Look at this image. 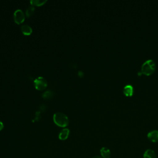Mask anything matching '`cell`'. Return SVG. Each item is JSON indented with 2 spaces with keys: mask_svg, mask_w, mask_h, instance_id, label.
<instances>
[{
  "mask_svg": "<svg viewBox=\"0 0 158 158\" xmlns=\"http://www.w3.org/2000/svg\"><path fill=\"white\" fill-rule=\"evenodd\" d=\"M53 120L57 125L60 127H65L69 124L68 117L62 112L55 113L53 115Z\"/></svg>",
  "mask_w": 158,
  "mask_h": 158,
  "instance_id": "1",
  "label": "cell"
},
{
  "mask_svg": "<svg viewBox=\"0 0 158 158\" xmlns=\"http://www.w3.org/2000/svg\"><path fill=\"white\" fill-rule=\"evenodd\" d=\"M156 69V64L152 59L146 60L141 65V72L146 75H151Z\"/></svg>",
  "mask_w": 158,
  "mask_h": 158,
  "instance_id": "2",
  "label": "cell"
},
{
  "mask_svg": "<svg viewBox=\"0 0 158 158\" xmlns=\"http://www.w3.org/2000/svg\"><path fill=\"white\" fill-rule=\"evenodd\" d=\"M14 21L17 23L20 24L22 23L25 20V14L21 9H17L14 13Z\"/></svg>",
  "mask_w": 158,
  "mask_h": 158,
  "instance_id": "4",
  "label": "cell"
},
{
  "mask_svg": "<svg viewBox=\"0 0 158 158\" xmlns=\"http://www.w3.org/2000/svg\"><path fill=\"white\" fill-rule=\"evenodd\" d=\"M34 11H35V7L31 5L26 10V15L29 17H30L31 15H32L34 13Z\"/></svg>",
  "mask_w": 158,
  "mask_h": 158,
  "instance_id": "12",
  "label": "cell"
},
{
  "mask_svg": "<svg viewBox=\"0 0 158 158\" xmlns=\"http://www.w3.org/2000/svg\"><path fill=\"white\" fill-rule=\"evenodd\" d=\"M123 94L126 96H131L134 92L133 86L131 85H129V84L126 85L123 87Z\"/></svg>",
  "mask_w": 158,
  "mask_h": 158,
  "instance_id": "6",
  "label": "cell"
},
{
  "mask_svg": "<svg viewBox=\"0 0 158 158\" xmlns=\"http://www.w3.org/2000/svg\"><path fill=\"white\" fill-rule=\"evenodd\" d=\"M34 84L36 89L38 90H42L46 88L48 85V82L44 77H38L34 80Z\"/></svg>",
  "mask_w": 158,
  "mask_h": 158,
  "instance_id": "3",
  "label": "cell"
},
{
  "mask_svg": "<svg viewBox=\"0 0 158 158\" xmlns=\"http://www.w3.org/2000/svg\"><path fill=\"white\" fill-rule=\"evenodd\" d=\"M47 2L46 0H31L30 3L32 6H43Z\"/></svg>",
  "mask_w": 158,
  "mask_h": 158,
  "instance_id": "11",
  "label": "cell"
},
{
  "mask_svg": "<svg viewBox=\"0 0 158 158\" xmlns=\"http://www.w3.org/2000/svg\"><path fill=\"white\" fill-rule=\"evenodd\" d=\"M52 95H53V93L52 91H47L43 93L42 96L44 99H50L52 97Z\"/></svg>",
  "mask_w": 158,
  "mask_h": 158,
  "instance_id": "13",
  "label": "cell"
},
{
  "mask_svg": "<svg viewBox=\"0 0 158 158\" xmlns=\"http://www.w3.org/2000/svg\"><path fill=\"white\" fill-rule=\"evenodd\" d=\"M100 154L102 158H110L111 155L110 149L106 147H102L100 149Z\"/></svg>",
  "mask_w": 158,
  "mask_h": 158,
  "instance_id": "8",
  "label": "cell"
},
{
  "mask_svg": "<svg viewBox=\"0 0 158 158\" xmlns=\"http://www.w3.org/2000/svg\"><path fill=\"white\" fill-rule=\"evenodd\" d=\"M143 158H156V154L152 149H148L144 152Z\"/></svg>",
  "mask_w": 158,
  "mask_h": 158,
  "instance_id": "9",
  "label": "cell"
},
{
  "mask_svg": "<svg viewBox=\"0 0 158 158\" xmlns=\"http://www.w3.org/2000/svg\"><path fill=\"white\" fill-rule=\"evenodd\" d=\"M81 75H82V76L83 75V73L82 72L80 71V72H79V75H80V76H81Z\"/></svg>",
  "mask_w": 158,
  "mask_h": 158,
  "instance_id": "16",
  "label": "cell"
},
{
  "mask_svg": "<svg viewBox=\"0 0 158 158\" xmlns=\"http://www.w3.org/2000/svg\"><path fill=\"white\" fill-rule=\"evenodd\" d=\"M91 158H102V157H101V156H95L92 157Z\"/></svg>",
  "mask_w": 158,
  "mask_h": 158,
  "instance_id": "15",
  "label": "cell"
},
{
  "mask_svg": "<svg viewBox=\"0 0 158 158\" xmlns=\"http://www.w3.org/2000/svg\"><path fill=\"white\" fill-rule=\"evenodd\" d=\"M3 128H4V124H3V123L1 121H0V131L1 130H2Z\"/></svg>",
  "mask_w": 158,
  "mask_h": 158,
  "instance_id": "14",
  "label": "cell"
},
{
  "mask_svg": "<svg viewBox=\"0 0 158 158\" xmlns=\"http://www.w3.org/2000/svg\"><path fill=\"white\" fill-rule=\"evenodd\" d=\"M147 137L151 142H158V130H154L149 131L147 135Z\"/></svg>",
  "mask_w": 158,
  "mask_h": 158,
  "instance_id": "5",
  "label": "cell"
},
{
  "mask_svg": "<svg viewBox=\"0 0 158 158\" xmlns=\"http://www.w3.org/2000/svg\"><path fill=\"white\" fill-rule=\"evenodd\" d=\"M70 133V130L68 128L62 129L59 134V138L60 140H65L68 138Z\"/></svg>",
  "mask_w": 158,
  "mask_h": 158,
  "instance_id": "7",
  "label": "cell"
},
{
  "mask_svg": "<svg viewBox=\"0 0 158 158\" xmlns=\"http://www.w3.org/2000/svg\"><path fill=\"white\" fill-rule=\"evenodd\" d=\"M21 30H22V32L25 35H29L32 33V28L27 24L23 25L21 27Z\"/></svg>",
  "mask_w": 158,
  "mask_h": 158,
  "instance_id": "10",
  "label": "cell"
}]
</instances>
